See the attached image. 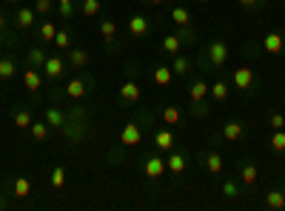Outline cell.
Returning <instances> with one entry per match:
<instances>
[{
    "label": "cell",
    "mask_w": 285,
    "mask_h": 211,
    "mask_svg": "<svg viewBox=\"0 0 285 211\" xmlns=\"http://www.w3.org/2000/svg\"><path fill=\"white\" fill-rule=\"evenodd\" d=\"M29 191H32L29 177H18V180H15V194H18V197H29Z\"/></svg>",
    "instance_id": "30"
},
{
    "label": "cell",
    "mask_w": 285,
    "mask_h": 211,
    "mask_svg": "<svg viewBox=\"0 0 285 211\" xmlns=\"http://www.w3.org/2000/svg\"><path fill=\"white\" fill-rule=\"evenodd\" d=\"M29 60L35 63V66H43V63H46V54H43V49H32V52H29Z\"/></svg>",
    "instance_id": "37"
},
{
    "label": "cell",
    "mask_w": 285,
    "mask_h": 211,
    "mask_svg": "<svg viewBox=\"0 0 285 211\" xmlns=\"http://www.w3.org/2000/svg\"><path fill=\"white\" fill-rule=\"evenodd\" d=\"M240 3H242V6H257L259 0H240Z\"/></svg>",
    "instance_id": "42"
},
{
    "label": "cell",
    "mask_w": 285,
    "mask_h": 211,
    "mask_svg": "<svg viewBox=\"0 0 285 211\" xmlns=\"http://www.w3.org/2000/svg\"><path fill=\"white\" fill-rule=\"evenodd\" d=\"M228 91H231V86H228L225 80H217V83L208 86V97H211V100H228Z\"/></svg>",
    "instance_id": "12"
},
{
    "label": "cell",
    "mask_w": 285,
    "mask_h": 211,
    "mask_svg": "<svg viewBox=\"0 0 285 211\" xmlns=\"http://www.w3.org/2000/svg\"><path fill=\"white\" fill-rule=\"evenodd\" d=\"M66 185V168H52V188H63Z\"/></svg>",
    "instance_id": "32"
},
{
    "label": "cell",
    "mask_w": 285,
    "mask_h": 211,
    "mask_svg": "<svg viewBox=\"0 0 285 211\" xmlns=\"http://www.w3.org/2000/svg\"><path fill=\"white\" fill-rule=\"evenodd\" d=\"M15 63L9 60V57H3V60H0V80H12L15 77Z\"/></svg>",
    "instance_id": "28"
},
{
    "label": "cell",
    "mask_w": 285,
    "mask_h": 211,
    "mask_svg": "<svg viewBox=\"0 0 285 211\" xmlns=\"http://www.w3.org/2000/svg\"><path fill=\"white\" fill-rule=\"evenodd\" d=\"M54 35H57V26H54V23H43V26H40V40H43V43H52Z\"/></svg>",
    "instance_id": "31"
},
{
    "label": "cell",
    "mask_w": 285,
    "mask_h": 211,
    "mask_svg": "<svg viewBox=\"0 0 285 211\" xmlns=\"http://www.w3.org/2000/svg\"><path fill=\"white\" fill-rule=\"evenodd\" d=\"M166 168H169L171 174H180V171L186 168V157H183V154H171V157L166 160Z\"/></svg>",
    "instance_id": "20"
},
{
    "label": "cell",
    "mask_w": 285,
    "mask_h": 211,
    "mask_svg": "<svg viewBox=\"0 0 285 211\" xmlns=\"http://www.w3.org/2000/svg\"><path fill=\"white\" fill-rule=\"evenodd\" d=\"M225 60H228V43L225 40H211V46H208V63L211 66H223Z\"/></svg>",
    "instance_id": "3"
},
{
    "label": "cell",
    "mask_w": 285,
    "mask_h": 211,
    "mask_svg": "<svg viewBox=\"0 0 285 211\" xmlns=\"http://www.w3.org/2000/svg\"><path fill=\"white\" fill-rule=\"evenodd\" d=\"M154 146L160 151H171L174 149V134H171L169 129H160V132L154 134Z\"/></svg>",
    "instance_id": "9"
},
{
    "label": "cell",
    "mask_w": 285,
    "mask_h": 211,
    "mask_svg": "<svg viewBox=\"0 0 285 211\" xmlns=\"http://www.w3.org/2000/svg\"><path fill=\"white\" fill-rule=\"evenodd\" d=\"M0 32H6V18L0 15Z\"/></svg>",
    "instance_id": "43"
},
{
    "label": "cell",
    "mask_w": 285,
    "mask_h": 211,
    "mask_svg": "<svg viewBox=\"0 0 285 211\" xmlns=\"http://www.w3.org/2000/svg\"><path fill=\"white\" fill-rule=\"evenodd\" d=\"M128 32H131L134 37H146L149 35V20L143 18V15H134V18L128 20Z\"/></svg>",
    "instance_id": "8"
},
{
    "label": "cell",
    "mask_w": 285,
    "mask_h": 211,
    "mask_svg": "<svg viewBox=\"0 0 285 211\" xmlns=\"http://www.w3.org/2000/svg\"><path fill=\"white\" fill-rule=\"evenodd\" d=\"M100 9H103L100 0H83V15H86V18H94Z\"/></svg>",
    "instance_id": "34"
},
{
    "label": "cell",
    "mask_w": 285,
    "mask_h": 211,
    "mask_svg": "<svg viewBox=\"0 0 285 211\" xmlns=\"http://www.w3.org/2000/svg\"><path fill=\"white\" fill-rule=\"evenodd\" d=\"M180 109H174V106H166V109H163V123L166 126H177L180 123Z\"/></svg>",
    "instance_id": "22"
},
{
    "label": "cell",
    "mask_w": 285,
    "mask_h": 211,
    "mask_svg": "<svg viewBox=\"0 0 285 211\" xmlns=\"http://www.w3.org/2000/svg\"><path fill=\"white\" fill-rule=\"evenodd\" d=\"M143 143V129L137 123H125L120 129V146H140Z\"/></svg>",
    "instance_id": "2"
},
{
    "label": "cell",
    "mask_w": 285,
    "mask_h": 211,
    "mask_svg": "<svg viewBox=\"0 0 285 211\" xmlns=\"http://www.w3.org/2000/svg\"><path fill=\"white\" fill-rule=\"evenodd\" d=\"M100 35L106 37V40H111V37L117 35V26H114V20H103V23H100Z\"/></svg>",
    "instance_id": "35"
},
{
    "label": "cell",
    "mask_w": 285,
    "mask_h": 211,
    "mask_svg": "<svg viewBox=\"0 0 285 211\" xmlns=\"http://www.w3.org/2000/svg\"><path fill=\"white\" fill-rule=\"evenodd\" d=\"M6 3H15V0H6Z\"/></svg>",
    "instance_id": "46"
},
{
    "label": "cell",
    "mask_w": 285,
    "mask_h": 211,
    "mask_svg": "<svg viewBox=\"0 0 285 211\" xmlns=\"http://www.w3.org/2000/svg\"><path fill=\"white\" fill-rule=\"evenodd\" d=\"M69 60H71V66H74V69H83V66L89 63V54L83 52V49H74V52L69 54Z\"/></svg>",
    "instance_id": "27"
},
{
    "label": "cell",
    "mask_w": 285,
    "mask_h": 211,
    "mask_svg": "<svg viewBox=\"0 0 285 211\" xmlns=\"http://www.w3.org/2000/svg\"><path fill=\"white\" fill-rule=\"evenodd\" d=\"M117 100L123 106H131L137 103V100H143V88L134 83V80H125L123 86H120V91H117Z\"/></svg>",
    "instance_id": "1"
},
{
    "label": "cell",
    "mask_w": 285,
    "mask_h": 211,
    "mask_svg": "<svg viewBox=\"0 0 285 211\" xmlns=\"http://www.w3.org/2000/svg\"><path fill=\"white\" fill-rule=\"evenodd\" d=\"M223 137L228 143H237L242 137V123H237V120H231V123H225L223 126Z\"/></svg>",
    "instance_id": "15"
},
{
    "label": "cell",
    "mask_w": 285,
    "mask_h": 211,
    "mask_svg": "<svg viewBox=\"0 0 285 211\" xmlns=\"http://www.w3.org/2000/svg\"><path fill=\"white\" fill-rule=\"evenodd\" d=\"M254 86V71L248 69V66H240V69H234V88H240V91H245V88Z\"/></svg>",
    "instance_id": "5"
},
{
    "label": "cell",
    "mask_w": 285,
    "mask_h": 211,
    "mask_svg": "<svg viewBox=\"0 0 285 211\" xmlns=\"http://www.w3.org/2000/svg\"><path fill=\"white\" fill-rule=\"evenodd\" d=\"M32 123H35V120H32V112H26V109H20L18 115H15V126H18V129H29Z\"/></svg>",
    "instance_id": "29"
},
{
    "label": "cell",
    "mask_w": 285,
    "mask_h": 211,
    "mask_svg": "<svg viewBox=\"0 0 285 211\" xmlns=\"http://www.w3.org/2000/svg\"><path fill=\"white\" fill-rule=\"evenodd\" d=\"M71 9H74V6H71V0H60V15H63V18H71Z\"/></svg>",
    "instance_id": "41"
},
{
    "label": "cell",
    "mask_w": 285,
    "mask_h": 211,
    "mask_svg": "<svg viewBox=\"0 0 285 211\" xmlns=\"http://www.w3.org/2000/svg\"><path fill=\"white\" fill-rule=\"evenodd\" d=\"M223 194H225V197H237V194H240V188H237V183H234V180H225V183H223Z\"/></svg>",
    "instance_id": "38"
},
{
    "label": "cell",
    "mask_w": 285,
    "mask_h": 211,
    "mask_svg": "<svg viewBox=\"0 0 285 211\" xmlns=\"http://www.w3.org/2000/svg\"><path fill=\"white\" fill-rule=\"evenodd\" d=\"M268 126H271L274 132H276V129H285V117L282 115H271V117H268Z\"/></svg>",
    "instance_id": "39"
},
{
    "label": "cell",
    "mask_w": 285,
    "mask_h": 211,
    "mask_svg": "<svg viewBox=\"0 0 285 211\" xmlns=\"http://www.w3.org/2000/svg\"><path fill=\"white\" fill-rule=\"evenodd\" d=\"M23 86H26V91H37V88L43 86V74L37 69H26V74H23Z\"/></svg>",
    "instance_id": "11"
},
{
    "label": "cell",
    "mask_w": 285,
    "mask_h": 211,
    "mask_svg": "<svg viewBox=\"0 0 285 211\" xmlns=\"http://www.w3.org/2000/svg\"><path fill=\"white\" fill-rule=\"evenodd\" d=\"M18 26L23 29V32H26V29H32L35 26V9H18Z\"/></svg>",
    "instance_id": "16"
},
{
    "label": "cell",
    "mask_w": 285,
    "mask_h": 211,
    "mask_svg": "<svg viewBox=\"0 0 285 211\" xmlns=\"http://www.w3.org/2000/svg\"><path fill=\"white\" fill-rule=\"evenodd\" d=\"M282 46H285V40H282L279 32H268V35L262 37V49H265L268 54H279L282 52Z\"/></svg>",
    "instance_id": "6"
},
{
    "label": "cell",
    "mask_w": 285,
    "mask_h": 211,
    "mask_svg": "<svg viewBox=\"0 0 285 211\" xmlns=\"http://www.w3.org/2000/svg\"><path fill=\"white\" fill-rule=\"evenodd\" d=\"M265 202L271 208H285V194L282 191H268L265 194Z\"/></svg>",
    "instance_id": "26"
},
{
    "label": "cell",
    "mask_w": 285,
    "mask_h": 211,
    "mask_svg": "<svg viewBox=\"0 0 285 211\" xmlns=\"http://www.w3.org/2000/svg\"><path fill=\"white\" fill-rule=\"evenodd\" d=\"M271 149H274V151H285V132H282V129H276V132L271 134Z\"/></svg>",
    "instance_id": "33"
},
{
    "label": "cell",
    "mask_w": 285,
    "mask_h": 211,
    "mask_svg": "<svg viewBox=\"0 0 285 211\" xmlns=\"http://www.w3.org/2000/svg\"><path fill=\"white\" fill-rule=\"evenodd\" d=\"M205 97H208V83H205V80H194V83H191V88H188V100L203 103Z\"/></svg>",
    "instance_id": "7"
},
{
    "label": "cell",
    "mask_w": 285,
    "mask_h": 211,
    "mask_svg": "<svg viewBox=\"0 0 285 211\" xmlns=\"http://www.w3.org/2000/svg\"><path fill=\"white\" fill-rule=\"evenodd\" d=\"M171 20H174L177 26H188V23H191V12L177 6V9H171Z\"/></svg>",
    "instance_id": "21"
},
{
    "label": "cell",
    "mask_w": 285,
    "mask_h": 211,
    "mask_svg": "<svg viewBox=\"0 0 285 211\" xmlns=\"http://www.w3.org/2000/svg\"><path fill=\"white\" fill-rule=\"evenodd\" d=\"M197 3H205V0H197Z\"/></svg>",
    "instance_id": "45"
},
{
    "label": "cell",
    "mask_w": 285,
    "mask_h": 211,
    "mask_svg": "<svg viewBox=\"0 0 285 211\" xmlns=\"http://www.w3.org/2000/svg\"><path fill=\"white\" fill-rule=\"evenodd\" d=\"M35 12H40V15L52 12V0H37V3H35Z\"/></svg>",
    "instance_id": "40"
},
{
    "label": "cell",
    "mask_w": 285,
    "mask_h": 211,
    "mask_svg": "<svg viewBox=\"0 0 285 211\" xmlns=\"http://www.w3.org/2000/svg\"><path fill=\"white\" fill-rule=\"evenodd\" d=\"M188 69H191V60H188V57H183V54H177V57H174V66H171V71H174L177 77H186Z\"/></svg>",
    "instance_id": "18"
},
{
    "label": "cell",
    "mask_w": 285,
    "mask_h": 211,
    "mask_svg": "<svg viewBox=\"0 0 285 211\" xmlns=\"http://www.w3.org/2000/svg\"><path fill=\"white\" fill-rule=\"evenodd\" d=\"M205 166H208L211 174H220V171H223V157H220V151H211L208 160H205Z\"/></svg>",
    "instance_id": "23"
},
{
    "label": "cell",
    "mask_w": 285,
    "mask_h": 211,
    "mask_svg": "<svg viewBox=\"0 0 285 211\" xmlns=\"http://www.w3.org/2000/svg\"><path fill=\"white\" fill-rule=\"evenodd\" d=\"M46 123L57 129V126H63V123H66V117H63V112H60V109H54V106H52V109L46 112Z\"/></svg>",
    "instance_id": "25"
},
{
    "label": "cell",
    "mask_w": 285,
    "mask_h": 211,
    "mask_svg": "<svg viewBox=\"0 0 285 211\" xmlns=\"http://www.w3.org/2000/svg\"><path fill=\"white\" fill-rule=\"evenodd\" d=\"M180 49H183V40H180V35H166V37H163V52H166V54L177 57Z\"/></svg>",
    "instance_id": "13"
},
{
    "label": "cell",
    "mask_w": 285,
    "mask_h": 211,
    "mask_svg": "<svg viewBox=\"0 0 285 211\" xmlns=\"http://www.w3.org/2000/svg\"><path fill=\"white\" fill-rule=\"evenodd\" d=\"M240 177H242V183H245V185H254V183H257V177H259V171H257V166L245 163V166L240 168Z\"/></svg>",
    "instance_id": "19"
},
{
    "label": "cell",
    "mask_w": 285,
    "mask_h": 211,
    "mask_svg": "<svg viewBox=\"0 0 285 211\" xmlns=\"http://www.w3.org/2000/svg\"><path fill=\"white\" fill-rule=\"evenodd\" d=\"M43 71H46V77L57 80V77L63 74V60H60V57H46V63H43Z\"/></svg>",
    "instance_id": "14"
},
{
    "label": "cell",
    "mask_w": 285,
    "mask_h": 211,
    "mask_svg": "<svg viewBox=\"0 0 285 211\" xmlns=\"http://www.w3.org/2000/svg\"><path fill=\"white\" fill-rule=\"evenodd\" d=\"M149 3H154V6H160V3H166V0H149Z\"/></svg>",
    "instance_id": "44"
},
{
    "label": "cell",
    "mask_w": 285,
    "mask_h": 211,
    "mask_svg": "<svg viewBox=\"0 0 285 211\" xmlns=\"http://www.w3.org/2000/svg\"><path fill=\"white\" fill-rule=\"evenodd\" d=\"M143 174H146V177H152V180L163 177V174H166V160L157 157V154H154V157H149L146 163H143Z\"/></svg>",
    "instance_id": "4"
},
{
    "label": "cell",
    "mask_w": 285,
    "mask_h": 211,
    "mask_svg": "<svg viewBox=\"0 0 285 211\" xmlns=\"http://www.w3.org/2000/svg\"><path fill=\"white\" fill-rule=\"evenodd\" d=\"M66 94H69L71 100H83V97H86V83H83V77H71L69 86H66Z\"/></svg>",
    "instance_id": "10"
},
{
    "label": "cell",
    "mask_w": 285,
    "mask_h": 211,
    "mask_svg": "<svg viewBox=\"0 0 285 211\" xmlns=\"http://www.w3.org/2000/svg\"><path fill=\"white\" fill-rule=\"evenodd\" d=\"M171 80H174V71H171L169 66H157V69H154V83H157V86H169Z\"/></svg>",
    "instance_id": "17"
},
{
    "label": "cell",
    "mask_w": 285,
    "mask_h": 211,
    "mask_svg": "<svg viewBox=\"0 0 285 211\" xmlns=\"http://www.w3.org/2000/svg\"><path fill=\"white\" fill-rule=\"evenodd\" d=\"M54 46H57V49H69V46H71L69 32H57V35H54Z\"/></svg>",
    "instance_id": "36"
},
{
    "label": "cell",
    "mask_w": 285,
    "mask_h": 211,
    "mask_svg": "<svg viewBox=\"0 0 285 211\" xmlns=\"http://www.w3.org/2000/svg\"><path fill=\"white\" fill-rule=\"evenodd\" d=\"M29 132H32V137H35L37 143H43L46 137H49V123H32Z\"/></svg>",
    "instance_id": "24"
}]
</instances>
